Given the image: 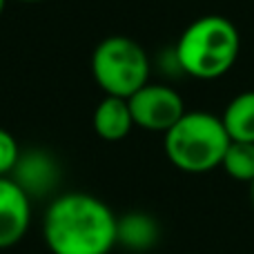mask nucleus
Wrapping results in <instances>:
<instances>
[{
	"label": "nucleus",
	"instance_id": "20e7f679",
	"mask_svg": "<svg viewBox=\"0 0 254 254\" xmlns=\"http://www.w3.org/2000/svg\"><path fill=\"white\" fill-rule=\"evenodd\" d=\"M92 74L105 96L129 98L149 83V58L136 40L110 36L94 49Z\"/></svg>",
	"mask_w": 254,
	"mask_h": 254
},
{
	"label": "nucleus",
	"instance_id": "f03ea898",
	"mask_svg": "<svg viewBox=\"0 0 254 254\" xmlns=\"http://www.w3.org/2000/svg\"><path fill=\"white\" fill-rule=\"evenodd\" d=\"M241 52V34L230 18L210 13L190 22L174 47L176 65L198 80H214L234 67Z\"/></svg>",
	"mask_w": 254,
	"mask_h": 254
},
{
	"label": "nucleus",
	"instance_id": "39448f33",
	"mask_svg": "<svg viewBox=\"0 0 254 254\" xmlns=\"http://www.w3.org/2000/svg\"><path fill=\"white\" fill-rule=\"evenodd\" d=\"M134 125L147 131H163L179 123L185 114V103L176 89L161 83H147L127 98Z\"/></svg>",
	"mask_w": 254,
	"mask_h": 254
},
{
	"label": "nucleus",
	"instance_id": "0eeeda50",
	"mask_svg": "<svg viewBox=\"0 0 254 254\" xmlns=\"http://www.w3.org/2000/svg\"><path fill=\"white\" fill-rule=\"evenodd\" d=\"M11 179L25 190L29 196H43L56 185L58 167L56 161L43 149L20 154L16 167L11 172Z\"/></svg>",
	"mask_w": 254,
	"mask_h": 254
},
{
	"label": "nucleus",
	"instance_id": "423d86ee",
	"mask_svg": "<svg viewBox=\"0 0 254 254\" xmlns=\"http://www.w3.org/2000/svg\"><path fill=\"white\" fill-rule=\"evenodd\" d=\"M29 225L31 196L11 176H0V250L18 246Z\"/></svg>",
	"mask_w": 254,
	"mask_h": 254
},
{
	"label": "nucleus",
	"instance_id": "9d476101",
	"mask_svg": "<svg viewBox=\"0 0 254 254\" xmlns=\"http://www.w3.org/2000/svg\"><path fill=\"white\" fill-rule=\"evenodd\" d=\"M221 121L230 140L254 143V89L234 96L225 107Z\"/></svg>",
	"mask_w": 254,
	"mask_h": 254
},
{
	"label": "nucleus",
	"instance_id": "6e6552de",
	"mask_svg": "<svg viewBox=\"0 0 254 254\" xmlns=\"http://www.w3.org/2000/svg\"><path fill=\"white\" fill-rule=\"evenodd\" d=\"M134 127L131 119V110L127 98L119 96H105L94 110V131L101 136L103 140H123Z\"/></svg>",
	"mask_w": 254,
	"mask_h": 254
},
{
	"label": "nucleus",
	"instance_id": "ddd939ff",
	"mask_svg": "<svg viewBox=\"0 0 254 254\" xmlns=\"http://www.w3.org/2000/svg\"><path fill=\"white\" fill-rule=\"evenodd\" d=\"M4 7H7V0H0V16H2V11H4Z\"/></svg>",
	"mask_w": 254,
	"mask_h": 254
},
{
	"label": "nucleus",
	"instance_id": "4468645a",
	"mask_svg": "<svg viewBox=\"0 0 254 254\" xmlns=\"http://www.w3.org/2000/svg\"><path fill=\"white\" fill-rule=\"evenodd\" d=\"M18 2H45V0H18Z\"/></svg>",
	"mask_w": 254,
	"mask_h": 254
},
{
	"label": "nucleus",
	"instance_id": "f257e3e1",
	"mask_svg": "<svg viewBox=\"0 0 254 254\" xmlns=\"http://www.w3.org/2000/svg\"><path fill=\"white\" fill-rule=\"evenodd\" d=\"M119 216L107 203L85 192H67L47 205L43 239L52 254H110Z\"/></svg>",
	"mask_w": 254,
	"mask_h": 254
},
{
	"label": "nucleus",
	"instance_id": "7ed1b4c3",
	"mask_svg": "<svg viewBox=\"0 0 254 254\" xmlns=\"http://www.w3.org/2000/svg\"><path fill=\"white\" fill-rule=\"evenodd\" d=\"M230 136L221 116L210 112H185L179 123L165 131V156L181 172L205 174L221 167L230 147Z\"/></svg>",
	"mask_w": 254,
	"mask_h": 254
},
{
	"label": "nucleus",
	"instance_id": "2eb2a0df",
	"mask_svg": "<svg viewBox=\"0 0 254 254\" xmlns=\"http://www.w3.org/2000/svg\"><path fill=\"white\" fill-rule=\"evenodd\" d=\"M250 194H252V203H254V183L250 185Z\"/></svg>",
	"mask_w": 254,
	"mask_h": 254
},
{
	"label": "nucleus",
	"instance_id": "f8f14e48",
	"mask_svg": "<svg viewBox=\"0 0 254 254\" xmlns=\"http://www.w3.org/2000/svg\"><path fill=\"white\" fill-rule=\"evenodd\" d=\"M18 158H20V147L13 134L0 127V176H11Z\"/></svg>",
	"mask_w": 254,
	"mask_h": 254
},
{
	"label": "nucleus",
	"instance_id": "9b49d317",
	"mask_svg": "<svg viewBox=\"0 0 254 254\" xmlns=\"http://www.w3.org/2000/svg\"><path fill=\"white\" fill-rule=\"evenodd\" d=\"M221 167L225 174L241 183H254V143H241L232 140L223 156Z\"/></svg>",
	"mask_w": 254,
	"mask_h": 254
},
{
	"label": "nucleus",
	"instance_id": "1a4fd4ad",
	"mask_svg": "<svg viewBox=\"0 0 254 254\" xmlns=\"http://www.w3.org/2000/svg\"><path fill=\"white\" fill-rule=\"evenodd\" d=\"M158 237V221L145 212H127L116 223V246H123L131 252H145L154 248Z\"/></svg>",
	"mask_w": 254,
	"mask_h": 254
}]
</instances>
